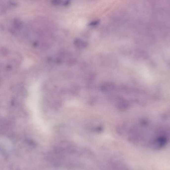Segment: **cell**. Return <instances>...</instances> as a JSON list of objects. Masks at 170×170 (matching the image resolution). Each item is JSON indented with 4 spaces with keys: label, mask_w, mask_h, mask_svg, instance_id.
<instances>
[{
    "label": "cell",
    "mask_w": 170,
    "mask_h": 170,
    "mask_svg": "<svg viewBox=\"0 0 170 170\" xmlns=\"http://www.w3.org/2000/svg\"><path fill=\"white\" fill-rule=\"evenodd\" d=\"M100 21L99 20H95V21H91L89 24V25L91 26H96L97 25H98Z\"/></svg>",
    "instance_id": "obj_1"
},
{
    "label": "cell",
    "mask_w": 170,
    "mask_h": 170,
    "mask_svg": "<svg viewBox=\"0 0 170 170\" xmlns=\"http://www.w3.org/2000/svg\"><path fill=\"white\" fill-rule=\"evenodd\" d=\"M62 2V0H52L51 3L55 6L59 5Z\"/></svg>",
    "instance_id": "obj_2"
},
{
    "label": "cell",
    "mask_w": 170,
    "mask_h": 170,
    "mask_svg": "<svg viewBox=\"0 0 170 170\" xmlns=\"http://www.w3.org/2000/svg\"><path fill=\"white\" fill-rule=\"evenodd\" d=\"M71 3L70 0H66V1L64 3V6H68Z\"/></svg>",
    "instance_id": "obj_3"
}]
</instances>
